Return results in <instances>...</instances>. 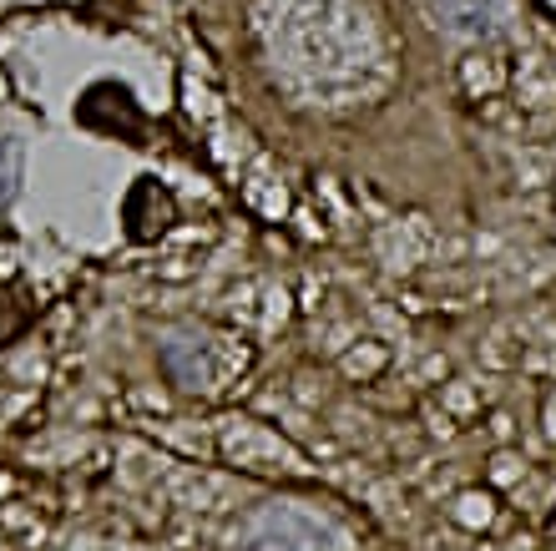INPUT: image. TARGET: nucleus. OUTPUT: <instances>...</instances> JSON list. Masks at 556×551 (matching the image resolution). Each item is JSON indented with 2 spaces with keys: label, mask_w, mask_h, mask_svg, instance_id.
I'll return each instance as SVG.
<instances>
[{
  "label": "nucleus",
  "mask_w": 556,
  "mask_h": 551,
  "mask_svg": "<svg viewBox=\"0 0 556 551\" xmlns=\"http://www.w3.org/2000/svg\"><path fill=\"white\" fill-rule=\"evenodd\" d=\"M253 551H339V537L319 516L293 506H268L258 522H253Z\"/></svg>",
  "instance_id": "obj_1"
},
{
  "label": "nucleus",
  "mask_w": 556,
  "mask_h": 551,
  "mask_svg": "<svg viewBox=\"0 0 556 551\" xmlns=\"http://www.w3.org/2000/svg\"><path fill=\"white\" fill-rule=\"evenodd\" d=\"M440 11H445V21H451L455 30H496L501 21V0H440Z\"/></svg>",
  "instance_id": "obj_2"
},
{
  "label": "nucleus",
  "mask_w": 556,
  "mask_h": 551,
  "mask_svg": "<svg viewBox=\"0 0 556 551\" xmlns=\"http://www.w3.org/2000/svg\"><path fill=\"white\" fill-rule=\"evenodd\" d=\"M21 188V137H0V208Z\"/></svg>",
  "instance_id": "obj_3"
}]
</instances>
